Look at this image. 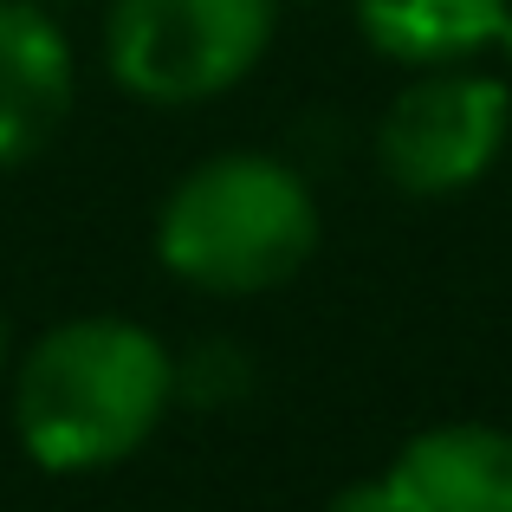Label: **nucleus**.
<instances>
[{
    "label": "nucleus",
    "instance_id": "obj_6",
    "mask_svg": "<svg viewBox=\"0 0 512 512\" xmlns=\"http://www.w3.org/2000/svg\"><path fill=\"white\" fill-rule=\"evenodd\" d=\"M383 480L402 512H512V435L487 422L422 428Z\"/></svg>",
    "mask_w": 512,
    "mask_h": 512
},
{
    "label": "nucleus",
    "instance_id": "obj_10",
    "mask_svg": "<svg viewBox=\"0 0 512 512\" xmlns=\"http://www.w3.org/2000/svg\"><path fill=\"white\" fill-rule=\"evenodd\" d=\"M0 363H7V318H0Z\"/></svg>",
    "mask_w": 512,
    "mask_h": 512
},
{
    "label": "nucleus",
    "instance_id": "obj_1",
    "mask_svg": "<svg viewBox=\"0 0 512 512\" xmlns=\"http://www.w3.org/2000/svg\"><path fill=\"white\" fill-rule=\"evenodd\" d=\"M175 357L130 318H65L13 370V435L39 474L117 467L163 428Z\"/></svg>",
    "mask_w": 512,
    "mask_h": 512
},
{
    "label": "nucleus",
    "instance_id": "obj_7",
    "mask_svg": "<svg viewBox=\"0 0 512 512\" xmlns=\"http://www.w3.org/2000/svg\"><path fill=\"white\" fill-rule=\"evenodd\" d=\"M350 7H357V33L370 39V52L435 72V65H467L474 52L500 46L512 0H350Z\"/></svg>",
    "mask_w": 512,
    "mask_h": 512
},
{
    "label": "nucleus",
    "instance_id": "obj_4",
    "mask_svg": "<svg viewBox=\"0 0 512 512\" xmlns=\"http://www.w3.org/2000/svg\"><path fill=\"white\" fill-rule=\"evenodd\" d=\"M512 137V91L487 72L435 65L422 72L376 124V169L402 195H461L500 163Z\"/></svg>",
    "mask_w": 512,
    "mask_h": 512
},
{
    "label": "nucleus",
    "instance_id": "obj_3",
    "mask_svg": "<svg viewBox=\"0 0 512 512\" xmlns=\"http://www.w3.org/2000/svg\"><path fill=\"white\" fill-rule=\"evenodd\" d=\"M273 46V0H111L104 65L143 104H208Z\"/></svg>",
    "mask_w": 512,
    "mask_h": 512
},
{
    "label": "nucleus",
    "instance_id": "obj_8",
    "mask_svg": "<svg viewBox=\"0 0 512 512\" xmlns=\"http://www.w3.org/2000/svg\"><path fill=\"white\" fill-rule=\"evenodd\" d=\"M325 512H402V506H396V493H389V480H357V487L331 493Z\"/></svg>",
    "mask_w": 512,
    "mask_h": 512
},
{
    "label": "nucleus",
    "instance_id": "obj_9",
    "mask_svg": "<svg viewBox=\"0 0 512 512\" xmlns=\"http://www.w3.org/2000/svg\"><path fill=\"white\" fill-rule=\"evenodd\" d=\"M500 46L512 52V13H506V26H500Z\"/></svg>",
    "mask_w": 512,
    "mask_h": 512
},
{
    "label": "nucleus",
    "instance_id": "obj_11",
    "mask_svg": "<svg viewBox=\"0 0 512 512\" xmlns=\"http://www.w3.org/2000/svg\"><path fill=\"white\" fill-rule=\"evenodd\" d=\"M39 7H72V0H39Z\"/></svg>",
    "mask_w": 512,
    "mask_h": 512
},
{
    "label": "nucleus",
    "instance_id": "obj_5",
    "mask_svg": "<svg viewBox=\"0 0 512 512\" xmlns=\"http://www.w3.org/2000/svg\"><path fill=\"white\" fill-rule=\"evenodd\" d=\"M78 59L52 7L0 0V169H20L59 137L72 117Z\"/></svg>",
    "mask_w": 512,
    "mask_h": 512
},
{
    "label": "nucleus",
    "instance_id": "obj_2",
    "mask_svg": "<svg viewBox=\"0 0 512 512\" xmlns=\"http://www.w3.org/2000/svg\"><path fill=\"white\" fill-rule=\"evenodd\" d=\"M156 253L195 292H273L318 253V201L279 156H208L169 188L156 214Z\"/></svg>",
    "mask_w": 512,
    "mask_h": 512
}]
</instances>
